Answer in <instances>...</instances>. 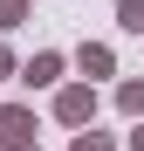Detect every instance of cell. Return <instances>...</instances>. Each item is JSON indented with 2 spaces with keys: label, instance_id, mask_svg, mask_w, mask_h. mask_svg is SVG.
Returning <instances> with one entry per match:
<instances>
[{
  "label": "cell",
  "instance_id": "6da1fadb",
  "mask_svg": "<svg viewBox=\"0 0 144 151\" xmlns=\"http://www.w3.org/2000/svg\"><path fill=\"white\" fill-rule=\"evenodd\" d=\"M117 7L130 14V28H144V0H117Z\"/></svg>",
  "mask_w": 144,
  "mask_h": 151
}]
</instances>
